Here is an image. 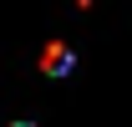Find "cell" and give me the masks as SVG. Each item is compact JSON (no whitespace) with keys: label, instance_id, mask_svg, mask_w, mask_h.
<instances>
[{"label":"cell","instance_id":"cell-1","mask_svg":"<svg viewBox=\"0 0 132 127\" xmlns=\"http://www.w3.org/2000/svg\"><path fill=\"white\" fill-rule=\"evenodd\" d=\"M71 66H76V56H71L66 41H46V46H41V71H46V76H66Z\"/></svg>","mask_w":132,"mask_h":127},{"label":"cell","instance_id":"cell-2","mask_svg":"<svg viewBox=\"0 0 132 127\" xmlns=\"http://www.w3.org/2000/svg\"><path fill=\"white\" fill-rule=\"evenodd\" d=\"M15 127H36V122H15Z\"/></svg>","mask_w":132,"mask_h":127}]
</instances>
